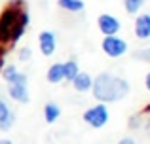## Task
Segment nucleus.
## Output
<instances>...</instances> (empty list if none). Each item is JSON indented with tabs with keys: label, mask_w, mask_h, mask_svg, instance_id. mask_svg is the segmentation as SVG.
<instances>
[{
	"label": "nucleus",
	"mask_w": 150,
	"mask_h": 144,
	"mask_svg": "<svg viewBox=\"0 0 150 144\" xmlns=\"http://www.w3.org/2000/svg\"><path fill=\"white\" fill-rule=\"evenodd\" d=\"M30 23L29 6L25 0H10L0 11V42L13 48L23 36Z\"/></svg>",
	"instance_id": "1"
},
{
	"label": "nucleus",
	"mask_w": 150,
	"mask_h": 144,
	"mask_svg": "<svg viewBox=\"0 0 150 144\" xmlns=\"http://www.w3.org/2000/svg\"><path fill=\"white\" fill-rule=\"evenodd\" d=\"M129 81L122 76H116L112 72H101L93 78L91 84V95L97 103H118L129 95Z\"/></svg>",
	"instance_id": "2"
},
{
	"label": "nucleus",
	"mask_w": 150,
	"mask_h": 144,
	"mask_svg": "<svg viewBox=\"0 0 150 144\" xmlns=\"http://www.w3.org/2000/svg\"><path fill=\"white\" fill-rule=\"evenodd\" d=\"M82 119H84L89 127H93V129H103V127L108 123V119H110L108 106H106L105 103L93 104V106H89L88 110L82 114Z\"/></svg>",
	"instance_id": "3"
},
{
	"label": "nucleus",
	"mask_w": 150,
	"mask_h": 144,
	"mask_svg": "<svg viewBox=\"0 0 150 144\" xmlns=\"http://www.w3.org/2000/svg\"><path fill=\"white\" fill-rule=\"evenodd\" d=\"M101 48H103V51H105V55H108L110 59H118V57H124L125 53H127L129 46L124 38L114 34V36H103Z\"/></svg>",
	"instance_id": "4"
},
{
	"label": "nucleus",
	"mask_w": 150,
	"mask_h": 144,
	"mask_svg": "<svg viewBox=\"0 0 150 144\" xmlns=\"http://www.w3.org/2000/svg\"><path fill=\"white\" fill-rule=\"evenodd\" d=\"M97 27H99L103 36H114V34H118L122 30L120 19L110 15V13H101L99 17H97Z\"/></svg>",
	"instance_id": "5"
},
{
	"label": "nucleus",
	"mask_w": 150,
	"mask_h": 144,
	"mask_svg": "<svg viewBox=\"0 0 150 144\" xmlns=\"http://www.w3.org/2000/svg\"><path fill=\"white\" fill-rule=\"evenodd\" d=\"M38 48H40V53L46 57H51L57 49V36L51 30H42L38 34Z\"/></svg>",
	"instance_id": "6"
},
{
	"label": "nucleus",
	"mask_w": 150,
	"mask_h": 144,
	"mask_svg": "<svg viewBox=\"0 0 150 144\" xmlns=\"http://www.w3.org/2000/svg\"><path fill=\"white\" fill-rule=\"evenodd\" d=\"M8 95H10V99L15 100V103L27 104L30 100L29 84H21V81H11V84H8Z\"/></svg>",
	"instance_id": "7"
},
{
	"label": "nucleus",
	"mask_w": 150,
	"mask_h": 144,
	"mask_svg": "<svg viewBox=\"0 0 150 144\" xmlns=\"http://www.w3.org/2000/svg\"><path fill=\"white\" fill-rule=\"evenodd\" d=\"M133 32L139 40H150V13H137Z\"/></svg>",
	"instance_id": "8"
},
{
	"label": "nucleus",
	"mask_w": 150,
	"mask_h": 144,
	"mask_svg": "<svg viewBox=\"0 0 150 144\" xmlns=\"http://www.w3.org/2000/svg\"><path fill=\"white\" fill-rule=\"evenodd\" d=\"M15 123V112L10 108V104L0 97V131H10Z\"/></svg>",
	"instance_id": "9"
},
{
	"label": "nucleus",
	"mask_w": 150,
	"mask_h": 144,
	"mask_svg": "<svg viewBox=\"0 0 150 144\" xmlns=\"http://www.w3.org/2000/svg\"><path fill=\"white\" fill-rule=\"evenodd\" d=\"M91 84H93V76L91 74H88V72H78L76 76H74V80H72V85H74V89H76L78 93H88V91H91Z\"/></svg>",
	"instance_id": "10"
},
{
	"label": "nucleus",
	"mask_w": 150,
	"mask_h": 144,
	"mask_svg": "<svg viewBox=\"0 0 150 144\" xmlns=\"http://www.w3.org/2000/svg\"><path fill=\"white\" fill-rule=\"evenodd\" d=\"M46 80H48L50 84H53V85L65 81V74H63V63H53V65H51V67L48 68V72H46Z\"/></svg>",
	"instance_id": "11"
},
{
	"label": "nucleus",
	"mask_w": 150,
	"mask_h": 144,
	"mask_svg": "<svg viewBox=\"0 0 150 144\" xmlns=\"http://www.w3.org/2000/svg\"><path fill=\"white\" fill-rule=\"evenodd\" d=\"M57 6L63 11H69V13H80L86 8L84 0H57Z\"/></svg>",
	"instance_id": "12"
},
{
	"label": "nucleus",
	"mask_w": 150,
	"mask_h": 144,
	"mask_svg": "<svg viewBox=\"0 0 150 144\" xmlns=\"http://www.w3.org/2000/svg\"><path fill=\"white\" fill-rule=\"evenodd\" d=\"M59 116H61V108H59V104L46 103V106H44V119H46V123H55L59 119Z\"/></svg>",
	"instance_id": "13"
},
{
	"label": "nucleus",
	"mask_w": 150,
	"mask_h": 144,
	"mask_svg": "<svg viewBox=\"0 0 150 144\" xmlns=\"http://www.w3.org/2000/svg\"><path fill=\"white\" fill-rule=\"evenodd\" d=\"M80 72V65L76 59H70L67 63H63V74H65V81H72L74 76Z\"/></svg>",
	"instance_id": "14"
},
{
	"label": "nucleus",
	"mask_w": 150,
	"mask_h": 144,
	"mask_svg": "<svg viewBox=\"0 0 150 144\" xmlns=\"http://www.w3.org/2000/svg\"><path fill=\"white\" fill-rule=\"evenodd\" d=\"M146 4V0H124V10L127 15H137L141 10H143V6Z\"/></svg>",
	"instance_id": "15"
},
{
	"label": "nucleus",
	"mask_w": 150,
	"mask_h": 144,
	"mask_svg": "<svg viewBox=\"0 0 150 144\" xmlns=\"http://www.w3.org/2000/svg\"><path fill=\"white\" fill-rule=\"evenodd\" d=\"M2 80L6 81V84H11V81L17 78V74H19V68L15 67V65H6V67L2 68Z\"/></svg>",
	"instance_id": "16"
},
{
	"label": "nucleus",
	"mask_w": 150,
	"mask_h": 144,
	"mask_svg": "<svg viewBox=\"0 0 150 144\" xmlns=\"http://www.w3.org/2000/svg\"><path fill=\"white\" fill-rule=\"evenodd\" d=\"M143 127V114H131L127 118V129L129 131H137Z\"/></svg>",
	"instance_id": "17"
},
{
	"label": "nucleus",
	"mask_w": 150,
	"mask_h": 144,
	"mask_svg": "<svg viewBox=\"0 0 150 144\" xmlns=\"http://www.w3.org/2000/svg\"><path fill=\"white\" fill-rule=\"evenodd\" d=\"M133 59L141 61V63H148L150 65V48H141L133 51Z\"/></svg>",
	"instance_id": "18"
},
{
	"label": "nucleus",
	"mask_w": 150,
	"mask_h": 144,
	"mask_svg": "<svg viewBox=\"0 0 150 144\" xmlns=\"http://www.w3.org/2000/svg\"><path fill=\"white\" fill-rule=\"evenodd\" d=\"M17 59L21 61V63H27V61L33 59V49L29 48V46H23V48L17 49Z\"/></svg>",
	"instance_id": "19"
},
{
	"label": "nucleus",
	"mask_w": 150,
	"mask_h": 144,
	"mask_svg": "<svg viewBox=\"0 0 150 144\" xmlns=\"http://www.w3.org/2000/svg\"><path fill=\"white\" fill-rule=\"evenodd\" d=\"M10 49H11V48H8L6 44H2V42H0V70H2V68L8 65L6 55H8V51H10Z\"/></svg>",
	"instance_id": "20"
},
{
	"label": "nucleus",
	"mask_w": 150,
	"mask_h": 144,
	"mask_svg": "<svg viewBox=\"0 0 150 144\" xmlns=\"http://www.w3.org/2000/svg\"><path fill=\"white\" fill-rule=\"evenodd\" d=\"M143 129L146 131V135L150 137V114H148V118H146V119H143Z\"/></svg>",
	"instance_id": "21"
},
{
	"label": "nucleus",
	"mask_w": 150,
	"mask_h": 144,
	"mask_svg": "<svg viewBox=\"0 0 150 144\" xmlns=\"http://www.w3.org/2000/svg\"><path fill=\"white\" fill-rule=\"evenodd\" d=\"M118 144H137L135 140H133L131 137H124L122 140H118Z\"/></svg>",
	"instance_id": "22"
},
{
	"label": "nucleus",
	"mask_w": 150,
	"mask_h": 144,
	"mask_svg": "<svg viewBox=\"0 0 150 144\" xmlns=\"http://www.w3.org/2000/svg\"><path fill=\"white\" fill-rule=\"evenodd\" d=\"M141 114H143V116H148V114H150V103L143 108V110H141Z\"/></svg>",
	"instance_id": "23"
},
{
	"label": "nucleus",
	"mask_w": 150,
	"mask_h": 144,
	"mask_svg": "<svg viewBox=\"0 0 150 144\" xmlns=\"http://www.w3.org/2000/svg\"><path fill=\"white\" fill-rule=\"evenodd\" d=\"M144 85H146V89L150 91V72L146 74V76H144Z\"/></svg>",
	"instance_id": "24"
},
{
	"label": "nucleus",
	"mask_w": 150,
	"mask_h": 144,
	"mask_svg": "<svg viewBox=\"0 0 150 144\" xmlns=\"http://www.w3.org/2000/svg\"><path fill=\"white\" fill-rule=\"evenodd\" d=\"M0 144H13L11 138H0Z\"/></svg>",
	"instance_id": "25"
}]
</instances>
